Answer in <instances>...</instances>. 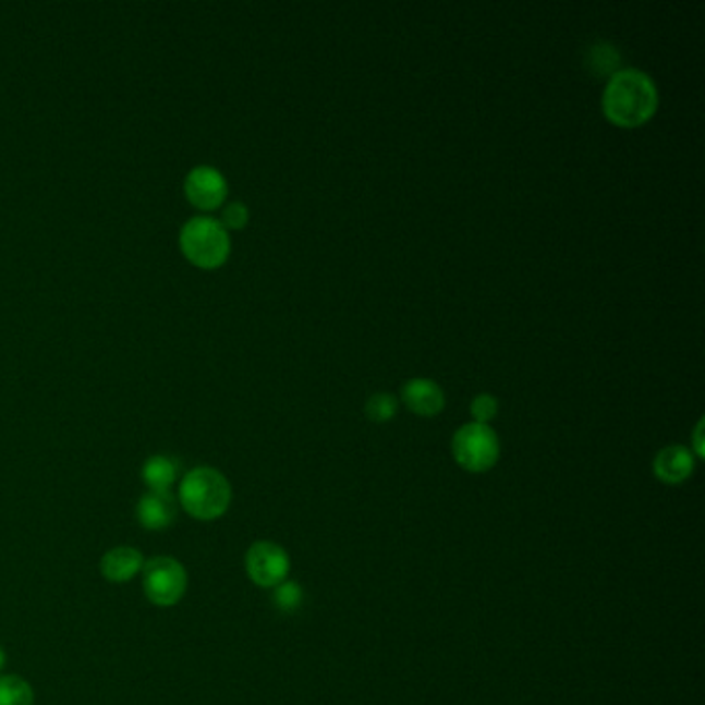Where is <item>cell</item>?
Here are the masks:
<instances>
[{
  "label": "cell",
  "mask_w": 705,
  "mask_h": 705,
  "mask_svg": "<svg viewBox=\"0 0 705 705\" xmlns=\"http://www.w3.org/2000/svg\"><path fill=\"white\" fill-rule=\"evenodd\" d=\"M658 87L640 69H619L603 92L606 121L621 129H637L658 110Z\"/></svg>",
  "instance_id": "6da1fadb"
},
{
  "label": "cell",
  "mask_w": 705,
  "mask_h": 705,
  "mask_svg": "<svg viewBox=\"0 0 705 705\" xmlns=\"http://www.w3.org/2000/svg\"><path fill=\"white\" fill-rule=\"evenodd\" d=\"M181 503L189 515L202 522L222 518L232 501V488L222 472L214 467H195L181 483Z\"/></svg>",
  "instance_id": "7a4b0ae2"
},
{
  "label": "cell",
  "mask_w": 705,
  "mask_h": 705,
  "mask_svg": "<svg viewBox=\"0 0 705 705\" xmlns=\"http://www.w3.org/2000/svg\"><path fill=\"white\" fill-rule=\"evenodd\" d=\"M181 248L193 265L202 269H216L230 255V234L218 220L209 216H195L182 226Z\"/></svg>",
  "instance_id": "3957f363"
},
{
  "label": "cell",
  "mask_w": 705,
  "mask_h": 705,
  "mask_svg": "<svg viewBox=\"0 0 705 705\" xmlns=\"http://www.w3.org/2000/svg\"><path fill=\"white\" fill-rule=\"evenodd\" d=\"M451 453L465 472L483 474L499 462L501 441L488 424L467 423L453 435Z\"/></svg>",
  "instance_id": "277c9868"
},
{
  "label": "cell",
  "mask_w": 705,
  "mask_h": 705,
  "mask_svg": "<svg viewBox=\"0 0 705 705\" xmlns=\"http://www.w3.org/2000/svg\"><path fill=\"white\" fill-rule=\"evenodd\" d=\"M143 587L151 605L174 606L186 592V571L177 559L156 557L143 564Z\"/></svg>",
  "instance_id": "5b68a950"
},
{
  "label": "cell",
  "mask_w": 705,
  "mask_h": 705,
  "mask_svg": "<svg viewBox=\"0 0 705 705\" xmlns=\"http://www.w3.org/2000/svg\"><path fill=\"white\" fill-rule=\"evenodd\" d=\"M244 567L253 584L274 589L288 580L290 557L282 546L262 540L246 550Z\"/></svg>",
  "instance_id": "8992f818"
},
{
  "label": "cell",
  "mask_w": 705,
  "mask_h": 705,
  "mask_svg": "<svg viewBox=\"0 0 705 705\" xmlns=\"http://www.w3.org/2000/svg\"><path fill=\"white\" fill-rule=\"evenodd\" d=\"M184 193L195 207L211 211L218 209L228 197V182L222 172L211 166H197L184 181Z\"/></svg>",
  "instance_id": "52a82bcc"
},
{
  "label": "cell",
  "mask_w": 705,
  "mask_h": 705,
  "mask_svg": "<svg viewBox=\"0 0 705 705\" xmlns=\"http://www.w3.org/2000/svg\"><path fill=\"white\" fill-rule=\"evenodd\" d=\"M695 455L685 445H666L654 460V476L665 484H681L695 472Z\"/></svg>",
  "instance_id": "ba28073f"
},
{
  "label": "cell",
  "mask_w": 705,
  "mask_h": 705,
  "mask_svg": "<svg viewBox=\"0 0 705 705\" xmlns=\"http://www.w3.org/2000/svg\"><path fill=\"white\" fill-rule=\"evenodd\" d=\"M402 400L410 412L424 418L441 414L445 408L443 389L433 379H410L402 387Z\"/></svg>",
  "instance_id": "9c48e42d"
},
{
  "label": "cell",
  "mask_w": 705,
  "mask_h": 705,
  "mask_svg": "<svg viewBox=\"0 0 705 705\" xmlns=\"http://www.w3.org/2000/svg\"><path fill=\"white\" fill-rule=\"evenodd\" d=\"M137 518L147 530H163L172 524L177 518V505L170 490L168 493L149 490L147 495H143L137 507Z\"/></svg>",
  "instance_id": "30bf717a"
},
{
  "label": "cell",
  "mask_w": 705,
  "mask_h": 705,
  "mask_svg": "<svg viewBox=\"0 0 705 705\" xmlns=\"http://www.w3.org/2000/svg\"><path fill=\"white\" fill-rule=\"evenodd\" d=\"M143 569L142 552L131 546H119L104 555L101 573L110 582H129Z\"/></svg>",
  "instance_id": "8fae6325"
},
{
  "label": "cell",
  "mask_w": 705,
  "mask_h": 705,
  "mask_svg": "<svg viewBox=\"0 0 705 705\" xmlns=\"http://www.w3.org/2000/svg\"><path fill=\"white\" fill-rule=\"evenodd\" d=\"M177 476H179L177 460L166 455L149 458L143 465V481L149 486V490H156V493H168Z\"/></svg>",
  "instance_id": "7c38bea8"
},
{
  "label": "cell",
  "mask_w": 705,
  "mask_h": 705,
  "mask_svg": "<svg viewBox=\"0 0 705 705\" xmlns=\"http://www.w3.org/2000/svg\"><path fill=\"white\" fill-rule=\"evenodd\" d=\"M587 64L589 69L596 73V75H615L619 71V64H621V57L617 52L615 46L606 44V41H600L596 46L589 48V54H587Z\"/></svg>",
  "instance_id": "4fadbf2b"
},
{
  "label": "cell",
  "mask_w": 705,
  "mask_h": 705,
  "mask_svg": "<svg viewBox=\"0 0 705 705\" xmlns=\"http://www.w3.org/2000/svg\"><path fill=\"white\" fill-rule=\"evenodd\" d=\"M0 705H34V691L21 677H0Z\"/></svg>",
  "instance_id": "5bb4252c"
},
{
  "label": "cell",
  "mask_w": 705,
  "mask_h": 705,
  "mask_svg": "<svg viewBox=\"0 0 705 705\" xmlns=\"http://www.w3.org/2000/svg\"><path fill=\"white\" fill-rule=\"evenodd\" d=\"M271 600H274V606H276L278 610L285 612V615L296 612L304 603L303 585L299 584V582H288V580H285L282 584L274 587Z\"/></svg>",
  "instance_id": "9a60e30c"
},
{
  "label": "cell",
  "mask_w": 705,
  "mask_h": 705,
  "mask_svg": "<svg viewBox=\"0 0 705 705\" xmlns=\"http://www.w3.org/2000/svg\"><path fill=\"white\" fill-rule=\"evenodd\" d=\"M366 418L373 423H389L398 414V400L391 393H375L366 402Z\"/></svg>",
  "instance_id": "2e32d148"
},
{
  "label": "cell",
  "mask_w": 705,
  "mask_h": 705,
  "mask_svg": "<svg viewBox=\"0 0 705 705\" xmlns=\"http://www.w3.org/2000/svg\"><path fill=\"white\" fill-rule=\"evenodd\" d=\"M470 412H472L474 423L488 424L493 418H497L499 402L490 393H481V396L474 398V402L470 405Z\"/></svg>",
  "instance_id": "e0dca14e"
},
{
  "label": "cell",
  "mask_w": 705,
  "mask_h": 705,
  "mask_svg": "<svg viewBox=\"0 0 705 705\" xmlns=\"http://www.w3.org/2000/svg\"><path fill=\"white\" fill-rule=\"evenodd\" d=\"M220 223L230 230H241L248 223V207L241 202L228 203L223 207L222 222Z\"/></svg>",
  "instance_id": "ac0fdd59"
},
{
  "label": "cell",
  "mask_w": 705,
  "mask_h": 705,
  "mask_svg": "<svg viewBox=\"0 0 705 705\" xmlns=\"http://www.w3.org/2000/svg\"><path fill=\"white\" fill-rule=\"evenodd\" d=\"M693 455L695 458H704V421H700L697 426H695V433H693Z\"/></svg>",
  "instance_id": "d6986e66"
},
{
  "label": "cell",
  "mask_w": 705,
  "mask_h": 705,
  "mask_svg": "<svg viewBox=\"0 0 705 705\" xmlns=\"http://www.w3.org/2000/svg\"><path fill=\"white\" fill-rule=\"evenodd\" d=\"M4 663H7V656H4V652H2V647H0V670H2Z\"/></svg>",
  "instance_id": "ffe728a7"
}]
</instances>
